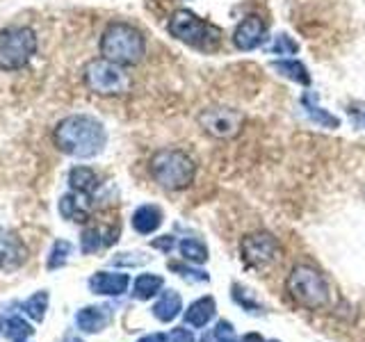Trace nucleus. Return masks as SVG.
I'll return each mask as SVG.
<instances>
[{
	"label": "nucleus",
	"instance_id": "f257e3e1",
	"mask_svg": "<svg viewBox=\"0 0 365 342\" xmlns=\"http://www.w3.org/2000/svg\"><path fill=\"white\" fill-rule=\"evenodd\" d=\"M53 144L57 151L71 157H94L108 144L106 125L89 114L64 117L53 130Z\"/></svg>",
	"mask_w": 365,
	"mask_h": 342
},
{
	"label": "nucleus",
	"instance_id": "f03ea898",
	"mask_svg": "<svg viewBox=\"0 0 365 342\" xmlns=\"http://www.w3.org/2000/svg\"><path fill=\"white\" fill-rule=\"evenodd\" d=\"M101 55L121 66L140 64L146 55V39L142 30L123 21L110 23L101 37Z\"/></svg>",
	"mask_w": 365,
	"mask_h": 342
},
{
	"label": "nucleus",
	"instance_id": "7ed1b4c3",
	"mask_svg": "<svg viewBox=\"0 0 365 342\" xmlns=\"http://www.w3.org/2000/svg\"><path fill=\"white\" fill-rule=\"evenodd\" d=\"M148 171H151L153 180L160 187H165L169 192H178V190L190 187L194 182L197 165H194V160L185 151H178V148H163V151L151 155Z\"/></svg>",
	"mask_w": 365,
	"mask_h": 342
},
{
	"label": "nucleus",
	"instance_id": "20e7f679",
	"mask_svg": "<svg viewBox=\"0 0 365 342\" xmlns=\"http://www.w3.org/2000/svg\"><path fill=\"white\" fill-rule=\"evenodd\" d=\"M167 30L171 37H176L187 46H194L199 51H215L222 43V30L190 9H176L169 16Z\"/></svg>",
	"mask_w": 365,
	"mask_h": 342
},
{
	"label": "nucleus",
	"instance_id": "39448f33",
	"mask_svg": "<svg viewBox=\"0 0 365 342\" xmlns=\"http://www.w3.org/2000/svg\"><path fill=\"white\" fill-rule=\"evenodd\" d=\"M83 78L87 89L96 96H123L133 87V80L125 71V66L114 64L106 57L87 62Z\"/></svg>",
	"mask_w": 365,
	"mask_h": 342
},
{
	"label": "nucleus",
	"instance_id": "423d86ee",
	"mask_svg": "<svg viewBox=\"0 0 365 342\" xmlns=\"http://www.w3.org/2000/svg\"><path fill=\"white\" fill-rule=\"evenodd\" d=\"M37 32L26 26H14L0 32V68L19 71L37 55Z\"/></svg>",
	"mask_w": 365,
	"mask_h": 342
},
{
	"label": "nucleus",
	"instance_id": "0eeeda50",
	"mask_svg": "<svg viewBox=\"0 0 365 342\" xmlns=\"http://www.w3.org/2000/svg\"><path fill=\"white\" fill-rule=\"evenodd\" d=\"M288 292L297 304L311 308V311L329 301V285L324 276L308 265H299L292 269V274L288 276Z\"/></svg>",
	"mask_w": 365,
	"mask_h": 342
},
{
	"label": "nucleus",
	"instance_id": "6e6552de",
	"mask_svg": "<svg viewBox=\"0 0 365 342\" xmlns=\"http://www.w3.org/2000/svg\"><path fill=\"white\" fill-rule=\"evenodd\" d=\"M242 123V112L233 108H208L199 114V125L217 140H231V137L240 135Z\"/></svg>",
	"mask_w": 365,
	"mask_h": 342
},
{
	"label": "nucleus",
	"instance_id": "1a4fd4ad",
	"mask_svg": "<svg viewBox=\"0 0 365 342\" xmlns=\"http://www.w3.org/2000/svg\"><path fill=\"white\" fill-rule=\"evenodd\" d=\"M242 258L247 260V265L251 267H267L272 262H277L281 258V247L279 242L274 239V235L269 233H254V235H247L242 239Z\"/></svg>",
	"mask_w": 365,
	"mask_h": 342
},
{
	"label": "nucleus",
	"instance_id": "9d476101",
	"mask_svg": "<svg viewBox=\"0 0 365 342\" xmlns=\"http://www.w3.org/2000/svg\"><path fill=\"white\" fill-rule=\"evenodd\" d=\"M28 260V249L23 244V239L7 231V228H0V269L3 271H16L19 267L26 265Z\"/></svg>",
	"mask_w": 365,
	"mask_h": 342
},
{
	"label": "nucleus",
	"instance_id": "9b49d317",
	"mask_svg": "<svg viewBox=\"0 0 365 342\" xmlns=\"http://www.w3.org/2000/svg\"><path fill=\"white\" fill-rule=\"evenodd\" d=\"M265 39H267V23L256 14L247 16L233 32V43L240 51H254L265 43Z\"/></svg>",
	"mask_w": 365,
	"mask_h": 342
},
{
	"label": "nucleus",
	"instance_id": "f8f14e48",
	"mask_svg": "<svg viewBox=\"0 0 365 342\" xmlns=\"http://www.w3.org/2000/svg\"><path fill=\"white\" fill-rule=\"evenodd\" d=\"M128 285H130V276L119 271H96L94 276L89 279V290L96 294L119 296L128 290Z\"/></svg>",
	"mask_w": 365,
	"mask_h": 342
},
{
	"label": "nucleus",
	"instance_id": "ddd939ff",
	"mask_svg": "<svg viewBox=\"0 0 365 342\" xmlns=\"http://www.w3.org/2000/svg\"><path fill=\"white\" fill-rule=\"evenodd\" d=\"M108 322H110L108 308H101V306H87L76 315V324L80 331H85V333H98V331L108 326Z\"/></svg>",
	"mask_w": 365,
	"mask_h": 342
},
{
	"label": "nucleus",
	"instance_id": "4468645a",
	"mask_svg": "<svg viewBox=\"0 0 365 342\" xmlns=\"http://www.w3.org/2000/svg\"><path fill=\"white\" fill-rule=\"evenodd\" d=\"M302 108L306 112V117L311 121H315L317 125H322V128H331V130L340 128V119L334 117L329 110H324L322 105H319L315 94H304L302 96Z\"/></svg>",
	"mask_w": 365,
	"mask_h": 342
},
{
	"label": "nucleus",
	"instance_id": "2eb2a0df",
	"mask_svg": "<svg viewBox=\"0 0 365 342\" xmlns=\"http://www.w3.org/2000/svg\"><path fill=\"white\" fill-rule=\"evenodd\" d=\"M160 224H163V210H160L158 205H142V208H137L133 214V228L142 235L155 233Z\"/></svg>",
	"mask_w": 365,
	"mask_h": 342
},
{
	"label": "nucleus",
	"instance_id": "dca6fc26",
	"mask_svg": "<svg viewBox=\"0 0 365 342\" xmlns=\"http://www.w3.org/2000/svg\"><path fill=\"white\" fill-rule=\"evenodd\" d=\"M68 185H71L76 194L89 197V194L98 187V176L91 167H73L68 171Z\"/></svg>",
	"mask_w": 365,
	"mask_h": 342
},
{
	"label": "nucleus",
	"instance_id": "f3484780",
	"mask_svg": "<svg viewBox=\"0 0 365 342\" xmlns=\"http://www.w3.org/2000/svg\"><path fill=\"white\" fill-rule=\"evenodd\" d=\"M215 317V299L212 296H203V299L199 301H194L190 308H187V313H185V322L190 326H205L210 322V319Z\"/></svg>",
	"mask_w": 365,
	"mask_h": 342
},
{
	"label": "nucleus",
	"instance_id": "a211bd4d",
	"mask_svg": "<svg viewBox=\"0 0 365 342\" xmlns=\"http://www.w3.org/2000/svg\"><path fill=\"white\" fill-rule=\"evenodd\" d=\"M80 197L83 194H64V197L60 199V214L64 217V219L68 222H78L83 224L89 219V210L83 205V201H80Z\"/></svg>",
	"mask_w": 365,
	"mask_h": 342
},
{
	"label": "nucleus",
	"instance_id": "6ab92c4d",
	"mask_svg": "<svg viewBox=\"0 0 365 342\" xmlns=\"http://www.w3.org/2000/svg\"><path fill=\"white\" fill-rule=\"evenodd\" d=\"M180 308H182L180 294L174 292V290H169V292H165L163 296H160V301L153 306V315L160 319V322H171V319L180 313Z\"/></svg>",
	"mask_w": 365,
	"mask_h": 342
},
{
	"label": "nucleus",
	"instance_id": "aec40b11",
	"mask_svg": "<svg viewBox=\"0 0 365 342\" xmlns=\"http://www.w3.org/2000/svg\"><path fill=\"white\" fill-rule=\"evenodd\" d=\"M272 66L277 68L281 76H285L288 80L297 85H311V73H308V68L297 62V60H279V62H272Z\"/></svg>",
	"mask_w": 365,
	"mask_h": 342
},
{
	"label": "nucleus",
	"instance_id": "412c9836",
	"mask_svg": "<svg viewBox=\"0 0 365 342\" xmlns=\"http://www.w3.org/2000/svg\"><path fill=\"white\" fill-rule=\"evenodd\" d=\"M163 285H165L163 276H155V274H142V276H137V281H135L133 294L137 296V299L146 301L163 290Z\"/></svg>",
	"mask_w": 365,
	"mask_h": 342
},
{
	"label": "nucleus",
	"instance_id": "4be33fe9",
	"mask_svg": "<svg viewBox=\"0 0 365 342\" xmlns=\"http://www.w3.org/2000/svg\"><path fill=\"white\" fill-rule=\"evenodd\" d=\"M180 254L185 260L194 262V265H201V262L208 260V249L203 247L201 239H194V237H187L180 242Z\"/></svg>",
	"mask_w": 365,
	"mask_h": 342
},
{
	"label": "nucleus",
	"instance_id": "5701e85b",
	"mask_svg": "<svg viewBox=\"0 0 365 342\" xmlns=\"http://www.w3.org/2000/svg\"><path fill=\"white\" fill-rule=\"evenodd\" d=\"M32 333H34L32 326L23 317H19V315L9 317L7 322H5V336L9 340H14V342H26Z\"/></svg>",
	"mask_w": 365,
	"mask_h": 342
},
{
	"label": "nucleus",
	"instance_id": "b1692460",
	"mask_svg": "<svg viewBox=\"0 0 365 342\" xmlns=\"http://www.w3.org/2000/svg\"><path fill=\"white\" fill-rule=\"evenodd\" d=\"M23 311H26L28 317H32L34 322H41L43 315H46V308H48V292H37V294H32L30 299L21 306Z\"/></svg>",
	"mask_w": 365,
	"mask_h": 342
},
{
	"label": "nucleus",
	"instance_id": "393cba45",
	"mask_svg": "<svg viewBox=\"0 0 365 342\" xmlns=\"http://www.w3.org/2000/svg\"><path fill=\"white\" fill-rule=\"evenodd\" d=\"M71 254H73L71 242H66V239H57V242L53 244V249H51V256H48V269L64 267Z\"/></svg>",
	"mask_w": 365,
	"mask_h": 342
},
{
	"label": "nucleus",
	"instance_id": "a878e982",
	"mask_svg": "<svg viewBox=\"0 0 365 342\" xmlns=\"http://www.w3.org/2000/svg\"><path fill=\"white\" fill-rule=\"evenodd\" d=\"M103 244H106V239L101 237L98 228H87L83 233V254H96Z\"/></svg>",
	"mask_w": 365,
	"mask_h": 342
},
{
	"label": "nucleus",
	"instance_id": "bb28decb",
	"mask_svg": "<svg viewBox=\"0 0 365 342\" xmlns=\"http://www.w3.org/2000/svg\"><path fill=\"white\" fill-rule=\"evenodd\" d=\"M297 51H299V46H297V41L292 37H288V34H279L272 43L274 55H294Z\"/></svg>",
	"mask_w": 365,
	"mask_h": 342
},
{
	"label": "nucleus",
	"instance_id": "cd10ccee",
	"mask_svg": "<svg viewBox=\"0 0 365 342\" xmlns=\"http://www.w3.org/2000/svg\"><path fill=\"white\" fill-rule=\"evenodd\" d=\"M169 342H194V338L187 328H174L169 333Z\"/></svg>",
	"mask_w": 365,
	"mask_h": 342
},
{
	"label": "nucleus",
	"instance_id": "c85d7f7f",
	"mask_svg": "<svg viewBox=\"0 0 365 342\" xmlns=\"http://www.w3.org/2000/svg\"><path fill=\"white\" fill-rule=\"evenodd\" d=\"M153 247H155V249H163V251H167V254H169V251L174 249V237H171V235H165L163 239H155Z\"/></svg>",
	"mask_w": 365,
	"mask_h": 342
},
{
	"label": "nucleus",
	"instance_id": "c756f323",
	"mask_svg": "<svg viewBox=\"0 0 365 342\" xmlns=\"http://www.w3.org/2000/svg\"><path fill=\"white\" fill-rule=\"evenodd\" d=\"M140 342H169V338L165 333H151V336H144Z\"/></svg>",
	"mask_w": 365,
	"mask_h": 342
},
{
	"label": "nucleus",
	"instance_id": "7c9ffc66",
	"mask_svg": "<svg viewBox=\"0 0 365 342\" xmlns=\"http://www.w3.org/2000/svg\"><path fill=\"white\" fill-rule=\"evenodd\" d=\"M349 114H354L356 123L361 125V128H365V110H349Z\"/></svg>",
	"mask_w": 365,
	"mask_h": 342
},
{
	"label": "nucleus",
	"instance_id": "2f4dec72",
	"mask_svg": "<svg viewBox=\"0 0 365 342\" xmlns=\"http://www.w3.org/2000/svg\"><path fill=\"white\" fill-rule=\"evenodd\" d=\"M62 342H83V340H80L78 336H66V338H64Z\"/></svg>",
	"mask_w": 365,
	"mask_h": 342
}]
</instances>
